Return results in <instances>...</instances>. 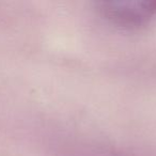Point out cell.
I'll list each match as a JSON object with an SVG mask.
<instances>
[{
    "label": "cell",
    "instance_id": "6da1fadb",
    "mask_svg": "<svg viewBox=\"0 0 156 156\" xmlns=\"http://www.w3.org/2000/svg\"><path fill=\"white\" fill-rule=\"evenodd\" d=\"M105 13L109 18L122 25H135L147 20L156 13V1L143 2H111L105 5Z\"/></svg>",
    "mask_w": 156,
    "mask_h": 156
}]
</instances>
